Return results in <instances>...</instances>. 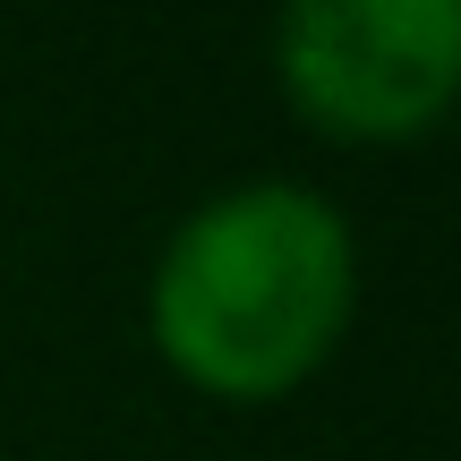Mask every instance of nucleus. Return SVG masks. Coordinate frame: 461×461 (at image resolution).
Segmentation results:
<instances>
[{"label": "nucleus", "mask_w": 461, "mask_h": 461, "mask_svg": "<svg viewBox=\"0 0 461 461\" xmlns=\"http://www.w3.org/2000/svg\"><path fill=\"white\" fill-rule=\"evenodd\" d=\"M274 77L325 137H419L461 95V0H291L274 17Z\"/></svg>", "instance_id": "obj_2"}, {"label": "nucleus", "mask_w": 461, "mask_h": 461, "mask_svg": "<svg viewBox=\"0 0 461 461\" xmlns=\"http://www.w3.org/2000/svg\"><path fill=\"white\" fill-rule=\"evenodd\" d=\"M359 308V230L316 180H222L163 230L146 333L171 376L222 402H274L333 359Z\"/></svg>", "instance_id": "obj_1"}]
</instances>
